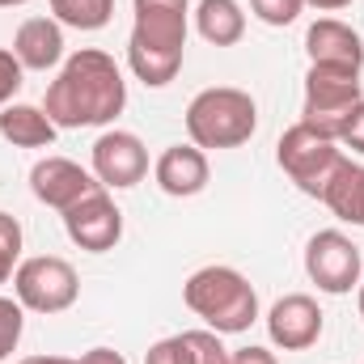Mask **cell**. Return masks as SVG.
I'll return each instance as SVG.
<instances>
[{"label":"cell","instance_id":"cell-16","mask_svg":"<svg viewBox=\"0 0 364 364\" xmlns=\"http://www.w3.org/2000/svg\"><path fill=\"white\" fill-rule=\"evenodd\" d=\"M144 364H229V348L220 343L216 331H182L170 339H157Z\"/></svg>","mask_w":364,"mask_h":364},{"label":"cell","instance_id":"cell-8","mask_svg":"<svg viewBox=\"0 0 364 364\" xmlns=\"http://www.w3.org/2000/svg\"><path fill=\"white\" fill-rule=\"evenodd\" d=\"M305 275L322 292H331V296H343V292L360 288V279H364L360 246L348 233H339V229L314 233L309 246H305Z\"/></svg>","mask_w":364,"mask_h":364},{"label":"cell","instance_id":"cell-25","mask_svg":"<svg viewBox=\"0 0 364 364\" xmlns=\"http://www.w3.org/2000/svg\"><path fill=\"white\" fill-rule=\"evenodd\" d=\"M339 144L352 149V153H364V102L348 114V123L339 127Z\"/></svg>","mask_w":364,"mask_h":364},{"label":"cell","instance_id":"cell-7","mask_svg":"<svg viewBox=\"0 0 364 364\" xmlns=\"http://www.w3.org/2000/svg\"><path fill=\"white\" fill-rule=\"evenodd\" d=\"M13 296L21 301V309H34V314H64L77 305L81 296V279L77 267L60 255H34V259H21L17 272H13Z\"/></svg>","mask_w":364,"mask_h":364},{"label":"cell","instance_id":"cell-12","mask_svg":"<svg viewBox=\"0 0 364 364\" xmlns=\"http://www.w3.org/2000/svg\"><path fill=\"white\" fill-rule=\"evenodd\" d=\"M267 335L279 352H305L322 339V309L309 292L279 296L267 314Z\"/></svg>","mask_w":364,"mask_h":364},{"label":"cell","instance_id":"cell-30","mask_svg":"<svg viewBox=\"0 0 364 364\" xmlns=\"http://www.w3.org/2000/svg\"><path fill=\"white\" fill-rule=\"evenodd\" d=\"M356 305H360V318H364V279H360V296H356Z\"/></svg>","mask_w":364,"mask_h":364},{"label":"cell","instance_id":"cell-19","mask_svg":"<svg viewBox=\"0 0 364 364\" xmlns=\"http://www.w3.org/2000/svg\"><path fill=\"white\" fill-rule=\"evenodd\" d=\"M322 203H326L339 220L364 229V166H356V161L348 157V166H343V170L335 174V182L322 191Z\"/></svg>","mask_w":364,"mask_h":364},{"label":"cell","instance_id":"cell-23","mask_svg":"<svg viewBox=\"0 0 364 364\" xmlns=\"http://www.w3.org/2000/svg\"><path fill=\"white\" fill-rule=\"evenodd\" d=\"M250 9L263 26H292L301 17L305 0H250Z\"/></svg>","mask_w":364,"mask_h":364},{"label":"cell","instance_id":"cell-14","mask_svg":"<svg viewBox=\"0 0 364 364\" xmlns=\"http://www.w3.org/2000/svg\"><path fill=\"white\" fill-rule=\"evenodd\" d=\"M208 174H212L208 153L195 149V144H170V149L157 157V166H153L157 186H161L166 195H174V199H191V195H199V191L208 186Z\"/></svg>","mask_w":364,"mask_h":364},{"label":"cell","instance_id":"cell-6","mask_svg":"<svg viewBox=\"0 0 364 364\" xmlns=\"http://www.w3.org/2000/svg\"><path fill=\"white\" fill-rule=\"evenodd\" d=\"M360 102H364L360 73L309 64V73H305V102H301V123H309L314 132L339 140V127L348 123V114Z\"/></svg>","mask_w":364,"mask_h":364},{"label":"cell","instance_id":"cell-4","mask_svg":"<svg viewBox=\"0 0 364 364\" xmlns=\"http://www.w3.org/2000/svg\"><path fill=\"white\" fill-rule=\"evenodd\" d=\"M255 127H259L255 97L233 85L199 90L186 106V136L195 149H237L255 136Z\"/></svg>","mask_w":364,"mask_h":364},{"label":"cell","instance_id":"cell-27","mask_svg":"<svg viewBox=\"0 0 364 364\" xmlns=\"http://www.w3.org/2000/svg\"><path fill=\"white\" fill-rule=\"evenodd\" d=\"M77 364H127V360H123L114 348H90V352H85Z\"/></svg>","mask_w":364,"mask_h":364},{"label":"cell","instance_id":"cell-15","mask_svg":"<svg viewBox=\"0 0 364 364\" xmlns=\"http://www.w3.org/2000/svg\"><path fill=\"white\" fill-rule=\"evenodd\" d=\"M13 55L26 73H47L64 60V26L55 17H26L13 34Z\"/></svg>","mask_w":364,"mask_h":364},{"label":"cell","instance_id":"cell-11","mask_svg":"<svg viewBox=\"0 0 364 364\" xmlns=\"http://www.w3.org/2000/svg\"><path fill=\"white\" fill-rule=\"evenodd\" d=\"M30 191L38 203L55 208V212H68L73 203H81L85 195L102 191V182L93 178V170L68 161V157H43L34 170H30Z\"/></svg>","mask_w":364,"mask_h":364},{"label":"cell","instance_id":"cell-10","mask_svg":"<svg viewBox=\"0 0 364 364\" xmlns=\"http://www.w3.org/2000/svg\"><path fill=\"white\" fill-rule=\"evenodd\" d=\"M149 174V149L136 132H102L93 140V178L102 186H114V191H127L136 182H144Z\"/></svg>","mask_w":364,"mask_h":364},{"label":"cell","instance_id":"cell-2","mask_svg":"<svg viewBox=\"0 0 364 364\" xmlns=\"http://www.w3.org/2000/svg\"><path fill=\"white\" fill-rule=\"evenodd\" d=\"M132 13L136 21L127 34V68L149 90H161L182 73L191 4L186 0H132Z\"/></svg>","mask_w":364,"mask_h":364},{"label":"cell","instance_id":"cell-28","mask_svg":"<svg viewBox=\"0 0 364 364\" xmlns=\"http://www.w3.org/2000/svg\"><path fill=\"white\" fill-rule=\"evenodd\" d=\"M309 9H318V13H339V9H348L352 0H305Z\"/></svg>","mask_w":364,"mask_h":364},{"label":"cell","instance_id":"cell-26","mask_svg":"<svg viewBox=\"0 0 364 364\" xmlns=\"http://www.w3.org/2000/svg\"><path fill=\"white\" fill-rule=\"evenodd\" d=\"M229 364H279L275 360V352H267V348H237V352H229Z\"/></svg>","mask_w":364,"mask_h":364},{"label":"cell","instance_id":"cell-13","mask_svg":"<svg viewBox=\"0 0 364 364\" xmlns=\"http://www.w3.org/2000/svg\"><path fill=\"white\" fill-rule=\"evenodd\" d=\"M305 51H309V64H322V68H348V73L364 68L360 34L339 17H318L305 30Z\"/></svg>","mask_w":364,"mask_h":364},{"label":"cell","instance_id":"cell-1","mask_svg":"<svg viewBox=\"0 0 364 364\" xmlns=\"http://www.w3.org/2000/svg\"><path fill=\"white\" fill-rule=\"evenodd\" d=\"M127 106V81L114 55L81 47L64 60L55 81L47 85L43 110L55 127H106Z\"/></svg>","mask_w":364,"mask_h":364},{"label":"cell","instance_id":"cell-21","mask_svg":"<svg viewBox=\"0 0 364 364\" xmlns=\"http://www.w3.org/2000/svg\"><path fill=\"white\" fill-rule=\"evenodd\" d=\"M21 331H26V309L17 296H0V360H9L21 343Z\"/></svg>","mask_w":364,"mask_h":364},{"label":"cell","instance_id":"cell-22","mask_svg":"<svg viewBox=\"0 0 364 364\" xmlns=\"http://www.w3.org/2000/svg\"><path fill=\"white\" fill-rule=\"evenodd\" d=\"M17 263H21V225H17V216L0 212V284L13 279Z\"/></svg>","mask_w":364,"mask_h":364},{"label":"cell","instance_id":"cell-29","mask_svg":"<svg viewBox=\"0 0 364 364\" xmlns=\"http://www.w3.org/2000/svg\"><path fill=\"white\" fill-rule=\"evenodd\" d=\"M17 364H77V360H68V356H26Z\"/></svg>","mask_w":364,"mask_h":364},{"label":"cell","instance_id":"cell-20","mask_svg":"<svg viewBox=\"0 0 364 364\" xmlns=\"http://www.w3.org/2000/svg\"><path fill=\"white\" fill-rule=\"evenodd\" d=\"M51 13L60 26L73 30H102L114 17V0H51Z\"/></svg>","mask_w":364,"mask_h":364},{"label":"cell","instance_id":"cell-18","mask_svg":"<svg viewBox=\"0 0 364 364\" xmlns=\"http://www.w3.org/2000/svg\"><path fill=\"white\" fill-rule=\"evenodd\" d=\"M195 30L212 47H233L246 34V13L237 0H199L195 9Z\"/></svg>","mask_w":364,"mask_h":364},{"label":"cell","instance_id":"cell-31","mask_svg":"<svg viewBox=\"0 0 364 364\" xmlns=\"http://www.w3.org/2000/svg\"><path fill=\"white\" fill-rule=\"evenodd\" d=\"M13 4H26V0H0V9H13Z\"/></svg>","mask_w":364,"mask_h":364},{"label":"cell","instance_id":"cell-17","mask_svg":"<svg viewBox=\"0 0 364 364\" xmlns=\"http://www.w3.org/2000/svg\"><path fill=\"white\" fill-rule=\"evenodd\" d=\"M55 123L47 119L43 106H26V102H9L0 110V136L13 149H51L55 144Z\"/></svg>","mask_w":364,"mask_h":364},{"label":"cell","instance_id":"cell-9","mask_svg":"<svg viewBox=\"0 0 364 364\" xmlns=\"http://www.w3.org/2000/svg\"><path fill=\"white\" fill-rule=\"evenodd\" d=\"M64 233H68L73 246H81L90 255H106V250L119 246V237H123V212L106 195V186L85 195L81 203H73L64 212Z\"/></svg>","mask_w":364,"mask_h":364},{"label":"cell","instance_id":"cell-3","mask_svg":"<svg viewBox=\"0 0 364 364\" xmlns=\"http://www.w3.org/2000/svg\"><path fill=\"white\" fill-rule=\"evenodd\" d=\"M182 301L216 335H242L259 318V292H255V284L237 267H220V263L199 267V272L191 275L182 284Z\"/></svg>","mask_w":364,"mask_h":364},{"label":"cell","instance_id":"cell-24","mask_svg":"<svg viewBox=\"0 0 364 364\" xmlns=\"http://www.w3.org/2000/svg\"><path fill=\"white\" fill-rule=\"evenodd\" d=\"M21 77H26V68H21V60L13 55V47H0V110L17 97Z\"/></svg>","mask_w":364,"mask_h":364},{"label":"cell","instance_id":"cell-5","mask_svg":"<svg viewBox=\"0 0 364 364\" xmlns=\"http://www.w3.org/2000/svg\"><path fill=\"white\" fill-rule=\"evenodd\" d=\"M275 161L288 178L296 182V191H305L309 199H322V191L335 182V174L348 166V153L339 140L314 132L309 123H292L279 144H275Z\"/></svg>","mask_w":364,"mask_h":364}]
</instances>
